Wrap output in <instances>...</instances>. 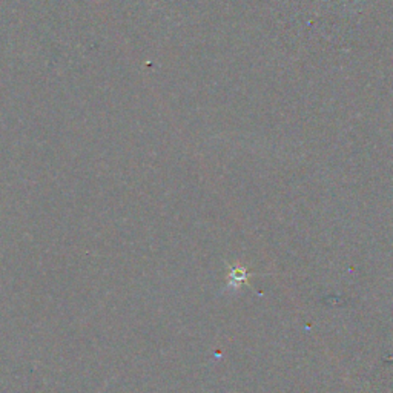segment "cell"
I'll return each instance as SVG.
<instances>
[{"instance_id": "obj_1", "label": "cell", "mask_w": 393, "mask_h": 393, "mask_svg": "<svg viewBox=\"0 0 393 393\" xmlns=\"http://www.w3.org/2000/svg\"><path fill=\"white\" fill-rule=\"evenodd\" d=\"M246 278H248V275H246V272H244V269H240V268H237V269H234L232 271V273H230V280H235V284H241V283H244L246 282Z\"/></svg>"}]
</instances>
